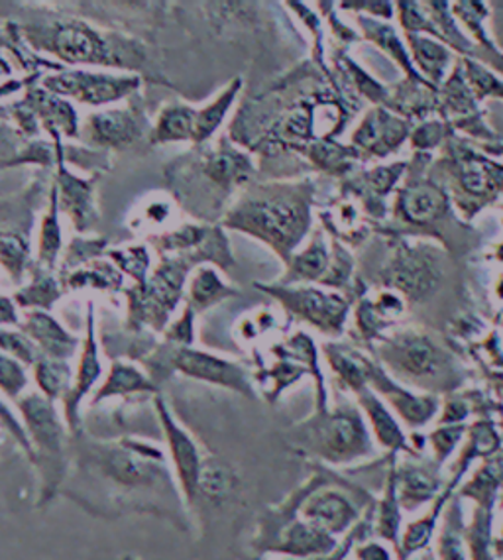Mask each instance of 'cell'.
Listing matches in <instances>:
<instances>
[{"label":"cell","mask_w":503,"mask_h":560,"mask_svg":"<svg viewBox=\"0 0 503 560\" xmlns=\"http://www.w3.org/2000/svg\"><path fill=\"white\" fill-rule=\"evenodd\" d=\"M313 454L330 464H349L372 453L364 423L356 413H337L313 427L307 436Z\"/></svg>","instance_id":"6da1fadb"},{"label":"cell","mask_w":503,"mask_h":560,"mask_svg":"<svg viewBox=\"0 0 503 560\" xmlns=\"http://www.w3.org/2000/svg\"><path fill=\"white\" fill-rule=\"evenodd\" d=\"M160 364L177 370L185 376L217 384V386L231 387L234 392L252 397L250 382L243 368L203 350H194L189 347L167 348L165 357L157 354V362H152V368H157Z\"/></svg>","instance_id":"7a4b0ae2"},{"label":"cell","mask_w":503,"mask_h":560,"mask_svg":"<svg viewBox=\"0 0 503 560\" xmlns=\"http://www.w3.org/2000/svg\"><path fill=\"white\" fill-rule=\"evenodd\" d=\"M229 224L273 244H290L295 238V232L300 231L301 213L293 205L276 197L258 201L250 199L234 211Z\"/></svg>","instance_id":"3957f363"},{"label":"cell","mask_w":503,"mask_h":560,"mask_svg":"<svg viewBox=\"0 0 503 560\" xmlns=\"http://www.w3.org/2000/svg\"><path fill=\"white\" fill-rule=\"evenodd\" d=\"M330 483V482H329ZM329 483L320 486L301 505V515L305 522L313 523L332 537L349 535L359 525L370 503L360 502L354 493H347L340 488H330Z\"/></svg>","instance_id":"277c9868"},{"label":"cell","mask_w":503,"mask_h":560,"mask_svg":"<svg viewBox=\"0 0 503 560\" xmlns=\"http://www.w3.org/2000/svg\"><path fill=\"white\" fill-rule=\"evenodd\" d=\"M155 407L160 413V421L164 425L165 436H167V445H169V454L174 460L175 474H177V482L185 495V502L194 505L195 500H199V474H201V454L195 445L194 439L185 433L182 427L175 423L174 417L167 411L164 401L157 397Z\"/></svg>","instance_id":"5b68a950"},{"label":"cell","mask_w":503,"mask_h":560,"mask_svg":"<svg viewBox=\"0 0 503 560\" xmlns=\"http://www.w3.org/2000/svg\"><path fill=\"white\" fill-rule=\"evenodd\" d=\"M46 85L56 93L78 98L87 105H105L110 101L122 98L134 91L138 85L136 78H113V75H97L85 71H69L56 78H49Z\"/></svg>","instance_id":"8992f818"},{"label":"cell","mask_w":503,"mask_h":560,"mask_svg":"<svg viewBox=\"0 0 503 560\" xmlns=\"http://www.w3.org/2000/svg\"><path fill=\"white\" fill-rule=\"evenodd\" d=\"M270 552L291 555L295 559L313 560L330 557L339 549V539L323 532L317 525L305 520H293L283 529L276 533V539L264 545Z\"/></svg>","instance_id":"52a82bcc"},{"label":"cell","mask_w":503,"mask_h":560,"mask_svg":"<svg viewBox=\"0 0 503 560\" xmlns=\"http://www.w3.org/2000/svg\"><path fill=\"white\" fill-rule=\"evenodd\" d=\"M443 488L438 464L403 463L397 466V498L403 512H417L423 505H431Z\"/></svg>","instance_id":"ba28073f"},{"label":"cell","mask_w":503,"mask_h":560,"mask_svg":"<svg viewBox=\"0 0 503 560\" xmlns=\"http://www.w3.org/2000/svg\"><path fill=\"white\" fill-rule=\"evenodd\" d=\"M22 413L26 419L32 441L38 445L39 453L46 458H61V425H59L54 401L48 397L32 394L22 399Z\"/></svg>","instance_id":"9c48e42d"},{"label":"cell","mask_w":503,"mask_h":560,"mask_svg":"<svg viewBox=\"0 0 503 560\" xmlns=\"http://www.w3.org/2000/svg\"><path fill=\"white\" fill-rule=\"evenodd\" d=\"M54 51L68 61H89V63H110L105 42L93 30L81 24L59 26L54 36Z\"/></svg>","instance_id":"30bf717a"},{"label":"cell","mask_w":503,"mask_h":560,"mask_svg":"<svg viewBox=\"0 0 503 560\" xmlns=\"http://www.w3.org/2000/svg\"><path fill=\"white\" fill-rule=\"evenodd\" d=\"M401 513L403 510H401V503L397 498V466L396 458H394L384 488H382V495L374 500V533H376L377 539L389 542L396 555H399L401 535H403Z\"/></svg>","instance_id":"8fae6325"},{"label":"cell","mask_w":503,"mask_h":560,"mask_svg":"<svg viewBox=\"0 0 503 560\" xmlns=\"http://www.w3.org/2000/svg\"><path fill=\"white\" fill-rule=\"evenodd\" d=\"M22 329L24 335H28L38 345L44 357L68 360L69 357H73L78 347V338L71 337L59 327L58 320L51 319L49 315L39 311L28 313L26 323H22Z\"/></svg>","instance_id":"7c38bea8"},{"label":"cell","mask_w":503,"mask_h":560,"mask_svg":"<svg viewBox=\"0 0 503 560\" xmlns=\"http://www.w3.org/2000/svg\"><path fill=\"white\" fill-rule=\"evenodd\" d=\"M103 372L101 360H98L97 342H95V332H93V320L89 325V337L83 348V357L79 362L78 376H75V384L69 389L66 396V411H68L69 427L78 429V407L81 399L89 394V389L97 382L98 376Z\"/></svg>","instance_id":"4fadbf2b"},{"label":"cell","mask_w":503,"mask_h":560,"mask_svg":"<svg viewBox=\"0 0 503 560\" xmlns=\"http://www.w3.org/2000/svg\"><path fill=\"white\" fill-rule=\"evenodd\" d=\"M466 523L463 515L460 498H453L443 512L441 532L436 537V559L438 560H468L466 547Z\"/></svg>","instance_id":"5bb4252c"},{"label":"cell","mask_w":503,"mask_h":560,"mask_svg":"<svg viewBox=\"0 0 503 560\" xmlns=\"http://www.w3.org/2000/svg\"><path fill=\"white\" fill-rule=\"evenodd\" d=\"M238 486V476L229 464L219 458H209L201 464L199 474V498L207 502L221 505L226 502Z\"/></svg>","instance_id":"9a60e30c"},{"label":"cell","mask_w":503,"mask_h":560,"mask_svg":"<svg viewBox=\"0 0 503 560\" xmlns=\"http://www.w3.org/2000/svg\"><path fill=\"white\" fill-rule=\"evenodd\" d=\"M89 130L98 144L125 145L134 140L138 125L134 116L128 115L126 110H110L91 116Z\"/></svg>","instance_id":"2e32d148"},{"label":"cell","mask_w":503,"mask_h":560,"mask_svg":"<svg viewBox=\"0 0 503 560\" xmlns=\"http://www.w3.org/2000/svg\"><path fill=\"white\" fill-rule=\"evenodd\" d=\"M138 392H154V382L148 380L138 368L125 364V362H115L105 386L98 389L95 401H101L105 397L138 394Z\"/></svg>","instance_id":"e0dca14e"},{"label":"cell","mask_w":503,"mask_h":560,"mask_svg":"<svg viewBox=\"0 0 503 560\" xmlns=\"http://www.w3.org/2000/svg\"><path fill=\"white\" fill-rule=\"evenodd\" d=\"M36 382L42 394L54 401L56 397L68 396L71 389V368L66 360L42 357L36 364Z\"/></svg>","instance_id":"ac0fdd59"},{"label":"cell","mask_w":503,"mask_h":560,"mask_svg":"<svg viewBox=\"0 0 503 560\" xmlns=\"http://www.w3.org/2000/svg\"><path fill=\"white\" fill-rule=\"evenodd\" d=\"M197 113L187 107H169L155 126L154 142H174L194 138Z\"/></svg>","instance_id":"d6986e66"},{"label":"cell","mask_w":503,"mask_h":560,"mask_svg":"<svg viewBox=\"0 0 503 560\" xmlns=\"http://www.w3.org/2000/svg\"><path fill=\"white\" fill-rule=\"evenodd\" d=\"M438 354L435 348L423 340H411L399 348V366L411 376H433L438 368Z\"/></svg>","instance_id":"ffe728a7"},{"label":"cell","mask_w":503,"mask_h":560,"mask_svg":"<svg viewBox=\"0 0 503 560\" xmlns=\"http://www.w3.org/2000/svg\"><path fill=\"white\" fill-rule=\"evenodd\" d=\"M238 85L241 81H234L231 88L224 91L221 97L214 101L213 105L203 108L201 113H197V120H195V142H203L209 136L213 135L214 130L219 128V125L223 122L226 110L233 105L234 97L238 93Z\"/></svg>","instance_id":"44dd1931"},{"label":"cell","mask_w":503,"mask_h":560,"mask_svg":"<svg viewBox=\"0 0 503 560\" xmlns=\"http://www.w3.org/2000/svg\"><path fill=\"white\" fill-rule=\"evenodd\" d=\"M231 295V290L224 285L213 268H201L191 283V303L195 310H207L217 301Z\"/></svg>","instance_id":"7402d4cb"},{"label":"cell","mask_w":503,"mask_h":560,"mask_svg":"<svg viewBox=\"0 0 503 560\" xmlns=\"http://www.w3.org/2000/svg\"><path fill=\"white\" fill-rule=\"evenodd\" d=\"M0 350L32 366H36L39 358L44 357L38 345L28 335L16 330L0 329Z\"/></svg>","instance_id":"603a6c76"},{"label":"cell","mask_w":503,"mask_h":560,"mask_svg":"<svg viewBox=\"0 0 503 560\" xmlns=\"http://www.w3.org/2000/svg\"><path fill=\"white\" fill-rule=\"evenodd\" d=\"M56 203H58V199H56V191H54L51 209H49L46 221L42 224V241H39V258H42L44 264H48V266H54L59 250V226Z\"/></svg>","instance_id":"cb8c5ba5"},{"label":"cell","mask_w":503,"mask_h":560,"mask_svg":"<svg viewBox=\"0 0 503 560\" xmlns=\"http://www.w3.org/2000/svg\"><path fill=\"white\" fill-rule=\"evenodd\" d=\"M26 384H28L26 372L22 370L19 362H14L9 354H4L0 350V387L10 397H16L26 387Z\"/></svg>","instance_id":"d4e9b609"},{"label":"cell","mask_w":503,"mask_h":560,"mask_svg":"<svg viewBox=\"0 0 503 560\" xmlns=\"http://www.w3.org/2000/svg\"><path fill=\"white\" fill-rule=\"evenodd\" d=\"M113 258L128 273H132V278H136V280L144 285L145 271H148V266H150L144 248H125V250L113 252Z\"/></svg>","instance_id":"484cf974"},{"label":"cell","mask_w":503,"mask_h":560,"mask_svg":"<svg viewBox=\"0 0 503 560\" xmlns=\"http://www.w3.org/2000/svg\"><path fill=\"white\" fill-rule=\"evenodd\" d=\"M58 288L56 281L42 280L36 281L34 285H30L28 290L20 293L19 301L22 305H39V307H48L51 301L58 298Z\"/></svg>","instance_id":"4316f807"},{"label":"cell","mask_w":503,"mask_h":560,"mask_svg":"<svg viewBox=\"0 0 503 560\" xmlns=\"http://www.w3.org/2000/svg\"><path fill=\"white\" fill-rule=\"evenodd\" d=\"M354 560H396V552L377 539H362L352 549ZM399 560V559H397Z\"/></svg>","instance_id":"83f0119b"},{"label":"cell","mask_w":503,"mask_h":560,"mask_svg":"<svg viewBox=\"0 0 503 560\" xmlns=\"http://www.w3.org/2000/svg\"><path fill=\"white\" fill-rule=\"evenodd\" d=\"M167 340L174 342L175 347H191V342H194V311L191 307H187L184 317L167 330Z\"/></svg>","instance_id":"f1b7e54d"},{"label":"cell","mask_w":503,"mask_h":560,"mask_svg":"<svg viewBox=\"0 0 503 560\" xmlns=\"http://www.w3.org/2000/svg\"><path fill=\"white\" fill-rule=\"evenodd\" d=\"M0 258L9 264L12 270H19L24 260V244L14 236H2L0 238Z\"/></svg>","instance_id":"f546056e"},{"label":"cell","mask_w":503,"mask_h":560,"mask_svg":"<svg viewBox=\"0 0 503 560\" xmlns=\"http://www.w3.org/2000/svg\"><path fill=\"white\" fill-rule=\"evenodd\" d=\"M490 466H492V470H494L495 478H498V483H500V492H502V505H503V454L502 456H498L495 460H490Z\"/></svg>","instance_id":"4dcf8cb0"},{"label":"cell","mask_w":503,"mask_h":560,"mask_svg":"<svg viewBox=\"0 0 503 560\" xmlns=\"http://www.w3.org/2000/svg\"><path fill=\"white\" fill-rule=\"evenodd\" d=\"M407 560H438L436 559L435 551L433 549H423V551L416 552V555H411Z\"/></svg>","instance_id":"1f68e13d"}]
</instances>
